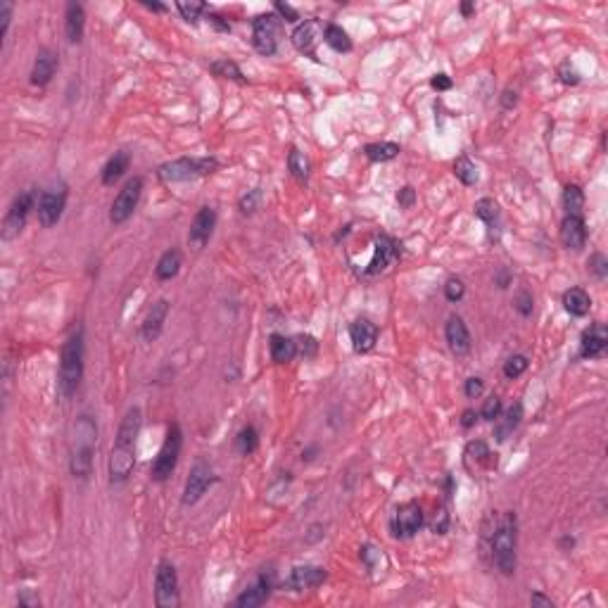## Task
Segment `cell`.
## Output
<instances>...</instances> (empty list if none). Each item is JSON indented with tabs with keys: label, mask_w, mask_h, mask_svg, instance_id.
<instances>
[{
	"label": "cell",
	"mask_w": 608,
	"mask_h": 608,
	"mask_svg": "<svg viewBox=\"0 0 608 608\" xmlns=\"http://www.w3.org/2000/svg\"><path fill=\"white\" fill-rule=\"evenodd\" d=\"M140 423H143V413H140L138 406L129 409L126 416H124L122 425H119V433L115 440V447H112L110 454V480L112 482H124L129 480L131 470L135 466V437L140 433Z\"/></svg>",
	"instance_id": "obj_1"
},
{
	"label": "cell",
	"mask_w": 608,
	"mask_h": 608,
	"mask_svg": "<svg viewBox=\"0 0 608 608\" xmlns=\"http://www.w3.org/2000/svg\"><path fill=\"white\" fill-rule=\"evenodd\" d=\"M516 542H518V523H516L513 511L499 518L492 530V561L502 575H513L516 573Z\"/></svg>",
	"instance_id": "obj_2"
},
{
	"label": "cell",
	"mask_w": 608,
	"mask_h": 608,
	"mask_svg": "<svg viewBox=\"0 0 608 608\" xmlns=\"http://www.w3.org/2000/svg\"><path fill=\"white\" fill-rule=\"evenodd\" d=\"M83 378V331H76L69 335V340L62 347L60 356V373H58V388L65 400H72L76 395L79 385Z\"/></svg>",
	"instance_id": "obj_3"
},
{
	"label": "cell",
	"mask_w": 608,
	"mask_h": 608,
	"mask_svg": "<svg viewBox=\"0 0 608 608\" xmlns=\"http://www.w3.org/2000/svg\"><path fill=\"white\" fill-rule=\"evenodd\" d=\"M95 423L88 416H81L74 428V447L69 457V470L74 478L86 480L93 468V445H95Z\"/></svg>",
	"instance_id": "obj_4"
},
{
	"label": "cell",
	"mask_w": 608,
	"mask_h": 608,
	"mask_svg": "<svg viewBox=\"0 0 608 608\" xmlns=\"http://www.w3.org/2000/svg\"><path fill=\"white\" fill-rule=\"evenodd\" d=\"M217 169V160L212 157H181V160L167 162L157 169V176L164 183H183V181H192L197 176H207Z\"/></svg>",
	"instance_id": "obj_5"
},
{
	"label": "cell",
	"mask_w": 608,
	"mask_h": 608,
	"mask_svg": "<svg viewBox=\"0 0 608 608\" xmlns=\"http://www.w3.org/2000/svg\"><path fill=\"white\" fill-rule=\"evenodd\" d=\"M181 442H183V435H181V428L179 425H169L167 430V440H164V445L160 449V454H157L155 463H152L150 468V475L152 480L157 482H164L169 478V475L174 473L176 463H179V454H181Z\"/></svg>",
	"instance_id": "obj_6"
},
{
	"label": "cell",
	"mask_w": 608,
	"mask_h": 608,
	"mask_svg": "<svg viewBox=\"0 0 608 608\" xmlns=\"http://www.w3.org/2000/svg\"><path fill=\"white\" fill-rule=\"evenodd\" d=\"M278 33H281V19L274 13L254 17L252 22V43L261 55H274L278 50Z\"/></svg>",
	"instance_id": "obj_7"
},
{
	"label": "cell",
	"mask_w": 608,
	"mask_h": 608,
	"mask_svg": "<svg viewBox=\"0 0 608 608\" xmlns=\"http://www.w3.org/2000/svg\"><path fill=\"white\" fill-rule=\"evenodd\" d=\"M155 601L160 608L179 606V575L169 561H160L155 573Z\"/></svg>",
	"instance_id": "obj_8"
},
{
	"label": "cell",
	"mask_w": 608,
	"mask_h": 608,
	"mask_svg": "<svg viewBox=\"0 0 608 608\" xmlns=\"http://www.w3.org/2000/svg\"><path fill=\"white\" fill-rule=\"evenodd\" d=\"M140 192H143V179H140V176L129 179L126 186L119 190V195L115 197V202H112V209H110V221H112V224H115V226L124 224V221H126L131 214L135 212L138 200H140Z\"/></svg>",
	"instance_id": "obj_9"
},
{
	"label": "cell",
	"mask_w": 608,
	"mask_h": 608,
	"mask_svg": "<svg viewBox=\"0 0 608 608\" xmlns=\"http://www.w3.org/2000/svg\"><path fill=\"white\" fill-rule=\"evenodd\" d=\"M397 257H400V243L390 236H378L376 238V247H373V257L366 266L361 269L363 278H373L378 274H383L390 264H395Z\"/></svg>",
	"instance_id": "obj_10"
},
{
	"label": "cell",
	"mask_w": 608,
	"mask_h": 608,
	"mask_svg": "<svg viewBox=\"0 0 608 608\" xmlns=\"http://www.w3.org/2000/svg\"><path fill=\"white\" fill-rule=\"evenodd\" d=\"M33 207V192L31 190H24L15 197L13 204H10L8 214H5V221H3V238L5 240H13L15 236H19L22 229L26 224V217H29Z\"/></svg>",
	"instance_id": "obj_11"
},
{
	"label": "cell",
	"mask_w": 608,
	"mask_h": 608,
	"mask_svg": "<svg viewBox=\"0 0 608 608\" xmlns=\"http://www.w3.org/2000/svg\"><path fill=\"white\" fill-rule=\"evenodd\" d=\"M214 473L212 468H209L204 461H197L195 466H192L188 480H186V487H183V507H192V504H197L202 499V494L209 490V487L214 485Z\"/></svg>",
	"instance_id": "obj_12"
},
{
	"label": "cell",
	"mask_w": 608,
	"mask_h": 608,
	"mask_svg": "<svg viewBox=\"0 0 608 608\" xmlns=\"http://www.w3.org/2000/svg\"><path fill=\"white\" fill-rule=\"evenodd\" d=\"M65 204H67V188H65V186H60V188L43 190L41 197H38V221H41L45 229L55 226L60 221L62 212H65Z\"/></svg>",
	"instance_id": "obj_13"
},
{
	"label": "cell",
	"mask_w": 608,
	"mask_h": 608,
	"mask_svg": "<svg viewBox=\"0 0 608 608\" xmlns=\"http://www.w3.org/2000/svg\"><path fill=\"white\" fill-rule=\"evenodd\" d=\"M420 525H423V511H420L416 502H406L395 511V518H392V532H395V537L400 539L413 537L420 530Z\"/></svg>",
	"instance_id": "obj_14"
},
{
	"label": "cell",
	"mask_w": 608,
	"mask_h": 608,
	"mask_svg": "<svg viewBox=\"0 0 608 608\" xmlns=\"http://www.w3.org/2000/svg\"><path fill=\"white\" fill-rule=\"evenodd\" d=\"M214 226H217V212H214L212 207H202L200 212L195 214V219H192V224H190V231H188L190 247L202 249L204 245H207L209 238H212Z\"/></svg>",
	"instance_id": "obj_15"
},
{
	"label": "cell",
	"mask_w": 608,
	"mask_h": 608,
	"mask_svg": "<svg viewBox=\"0 0 608 608\" xmlns=\"http://www.w3.org/2000/svg\"><path fill=\"white\" fill-rule=\"evenodd\" d=\"M326 580V570L321 566H297L290 570L286 580V587L290 592H304V589H314L323 584Z\"/></svg>",
	"instance_id": "obj_16"
},
{
	"label": "cell",
	"mask_w": 608,
	"mask_h": 608,
	"mask_svg": "<svg viewBox=\"0 0 608 608\" xmlns=\"http://www.w3.org/2000/svg\"><path fill=\"white\" fill-rule=\"evenodd\" d=\"M350 340H352L354 352L366 354V352H371L378 343V326L368 319H356L350 326Z\"/></svg>",
	"instance_id": "obj_17"
},
{
	"label": "cell",
	"mask_w": 608,
	"mask_h": 608,
	"mask_svg": "<svg viewBox=\"0 0 608 608\" xmlns=\"http://www.w3.org/2000/svg\"><path fill=\"white\" fill-rule=\"evenodd\" d=\"M608 347V331L604 323H594L582 333V343H580V354L584 359H596Z\"/></svg>",
	"instance_id": "obj_18"
},
{
	"label": "cell",
	"mask_w": 608,
	"mask_h": 608,
	"mask_svg": "<svg viewBox=\"0 0 608 608\" xmlns=\"http://www.w3.org/2000/svg\"><path fill=\"white\" fill-rule=\"evenodd\" d=\"M319 41H321V26L316 19H306L302 24H297V29L293 31V45L299 53L311 55V58H314Z\"/></svg>",
	"instance_id": "obj_19"
},
{
	"label": "cell",
	"mask_w": 608,
	"mask_h": 608,
	"mask_svg": "<svg viewBox=\"0 0 608 608\" xmlns=\"http://www.w3.org/2000/svg\"><path fill=\"white\" fill-rule=\"evenodd\" d=\"M561 243L568 249H582L584 243H587V224H584L582 217H570L566 214L564 224H561Z\"/></svg>",
	"instance_id": "obj_20"
},
{
	"label": "cell",
	"mask_w": 608,
	"mask_h": 608,
	"mask_svg": "<svg viewBox=\"0 0 608 608\" xmlns=\"http://www.w3.org/2000/svg\"><path fill=\"white\" fill-rule=\"evenodd\" d=\"M55 69H58V58H55L53 50L41 48L33 60V69H31V83L33 86H48L55 76Z\"/></svg>",
	"instance_id": "obj_21"
},
{
	"label": "cell",
	"mask_w": 608,
	"mask_h": 608,
	"mask_svg": "<svg viewBox=\"0 0 608 608\" xmlns=\"http://www.w3.org/2000/svg\"><path fill=\"white\" fill-rule=\"evenodd\" d=\"M445 338L449 343V350L454 354H466L470 350V333L466 328V323L461 316H449L447 326H445Z\"/></svg>",
	"instance_id": "obj_22"
},
{
	"label": "cell",
	"mask_w": 608,
	"mask_h": 608,
	"mask_svg": "<svg viewBox=\"0 0 608 608\" xmlns=\"http://www.w3.org/2000/svg\"><path fill=\"white\" fill-rule=\"evenodd\" d=\"M167 314H169L167 299H157V302L150 306V311H147V316L143 321V338L147 340V343H155V340L160 338L162 326H164V321H167Z\"/></svg>",
	"instance_id": "obj_23"
},
{
	"label": "cell",
	"mask_w": 608,
	"mask_h": 608,
	"mask_svg": "<svg viewBox=\"0 0 608 608\" xmlns=\"http://www.w3.org/2000/svg\"><path fill=\"white\" fill-rule=\"evenodd\" d=\"M271 596V580L266 575H261L252 587H247L245 592L236 599V606L240 608H254V606H261L266 604V599Z\"/></svg>",
	"instance_id": "obj_24"
},
{
	"label": "cell",
	"mask_w": 608,
	"mask_h": 608,
	"mask_svg": "<svg viewBox=\"0 0 608 608\" xmlns=\"http://www.w3.org/2000/svg\"><path fill=\"white\" fill-rule=\"evenodd\" d=\"M129 164H131V157L126 150H119L115 155L107 160V164L102 167V183L105 186H115L124 174L129 172Z\"/></svg>",
	"instance_id": "obj_25"
},
{
	"label": "cell",
	"mask_w": 608,
	"mask_h": 608,
	"mask_svg": "<svg viewBox=\"0 0 608 608\" xmlns=\"http://www.w3.org/2000/svg\"><path fill=\"white\" fill-rule=\"evenodd\" d=\"M269 352H271V359H274L276 363H288V361H293L295 354H297V343H295L293 338L274 333L269 338Z\"/></svg>",
	"instance_id": "obj_26"
},
{
	"label": "cell",
	"mask_w": 608,
	"mask_h": 608,
	"mask_svg": "<svg viewBox=\"0 0 608 608\" xmlns=\"http://www.w3.org/2000/svg\"><path fill=\"white\" fill-rule=\"evenodd\" d=\"M67 38L69 43H79L83 38V26H86V13H83V5L79 3H69L67 5Z\"/></svg>",
	"instance_id": "obj_27"
},
{
	"label": "cell",
	"mask_w": 608,
	"mask_h": 608,
	"mask_svg": "<svg viewBox=\"0 0 608 608\" xmlns=\"http://www.w3.org/2000/svg\"><path fill=\"white\" fill-rule=\"evenodd\" d=\"M520 418H523V406L518 404V402H516V404L511 406L502 418H499L497 428H494V437H497V442H507L509 437H511V433H513V430L518 428Z\"/></svg>",
	"instance_id": "obj_28"
},
{
	"label": "cell",
	"mask_w": 608,
	"mask_h": 608,
	"mask_svg": "<svg viewBox=\"0 0 608 608\" xmlns=\"http://www.w3.org/2000/svg\"><path fill=\"white\" fill-rule=\"evenodd\" d=\"M564 306L570 316H584L589 311V306H592V299H589V295L582 288H570L564 295Z\"/></svg>",
	"instance_id": "obj_29"
},
{
	"label": "cell",
	"mask_w": 608,
	"mask_h": 608,
	"mask_svg": "<svg viewBox=\"0 0 608 608\" xmlns=\"http://www.w3.org/2000/svg\"><path fill=\"white\" fill-rule=\"evenodd\" d=\"M181 264H183V257H181L179 249H167L160 257V261H157V278L160 281H172L181 271Z\"/></svg>",
	"instance_id": "obj_30"
},
{
	"label": "cell",
	"mask_w": 608,
	"mask_h": 608,
	"mask_svg": "<svg viewBox=\"0 0 608 608\" xmlns=\"http://www.w3.org/2000/svg\"><path fill=\"white\" fill-rule=\"evenodd\" d=\"M323 41H326L335 53H350L352 50V41L347 36V31L338 24H328L326 31H323Z\"/></svg>",
	"instance_id": "obj_31"
},
{
	"label": "cell",
	"mask_w": 608,
	"mask_h": 608,
	"mask_svg": "<svg viewBox=\"0 0 608 608\" xmlns=\"http://www.w3.org/2000/svg\"><path fill=\"white\" fill-rule=\"evenodd\" d=\"M363 155L368 157L371 162H390L400 155V145L397 143H368L363 147Z\"/></svg>",
	"instance_id": "obj_32"
},
{
	"label": "cell",
	"mask_w": 608,
	"mask_h": 608,
	"mask_svg": "<svg viewBox=\"0 0 608 608\" xmlns=\"http://www.w3.org/2000/svg\"><path fill=\"white\" fill-rule=\"evenodd\" d=\"M475 217L485 221V226L490 231L499 229V207H497V202L490 200V197H482V200L475 202Z\"/></svg>",
	"instance_id": "obj_33"
},
{
	"label": "cell",
	"mask_w": 608,
	"mask_h": 608,
	"mask_svg": "<svg viewBox=\"0 0 608 608\" xmlns=\"http://www.w3.org/2000/svg\"><path fill=\"white\" fill-rule=\"evenodd\" d=\"M564 207H566V214L570 217H582V209H584V192L580 186H566L564 190Z\"/></svg>",
	"instance_id": "obj_34"
},
{
	"label": "cell",
	"mask_w": 608,
	"mask_h": 608,
	"mask_svg": "<svg viewBox=\"0 0 608 608\" xmlns=\"http://www.w3.org/2000/svg\"><path fill=\"white\" fill-rule=\"evenodd\" d=\"M463 457H466V463L473 461V459H475V463H485V466L497 463V459H492L490 447H487L482 440L468 442V447H466V454H463Z\"/></svg>",
	"instance_id": "obj_35"
},
{
	"label": "cell",
	"mask_w": 608,
	"mask_h": 608,
	"mask_svg": "<svg viewBox=\"0 0 608 608\" xmlns=\"http://www.w3.org/2000/svg\"><path fill=\"white\" fill-rule=\"evenodd\" d=\"M454 174H457V179L461 181L463 186L478 183V167H475L468 157H459V160L454 162Z\"/></svg>",
	"instance_id": "obj_36"
},
{
	"label": "cell",
	"mask_w": 608,
	"mask_h": 608,
	"mask_svg": "<svg viewBox=\"0 0 608 608\" xmlns=\"http://www.w3.org/2000/svg\"><path fill=\"white\" fill-rule=\"evenodd\" d=\"M288 169L290 174L295 176L297 181H306V176H309V162H306L304 152H299L297 147H293L288 155Z\"/></svg>",
	"instance_id": "obj_37"
},
{
	"label": "cell",
	"mask_w": 608,
	"mask_h": 608,
	"mask_svg": "<svg viewBox=\"0 0 608 608\" xmlns=\"http://www.w3.org/2000/svg\"><path fill=\"white\" fill-rule=\"evenodd\" d=\"M209 69H212L221 79H233V81H238V83H245L240 67H238L236 62H231V60H217V62H212V65H209Z\"/></svg>",
	"instance_id": "obj_38"
},
{
	"label": "cell",
	"mask_w": 608,
	"mask_h": 608,
	"mask_svg": "<svg viewBox=\"0 0 608 608\" xmlns=\"http://www.w3.org/2000/svg\"><path fill=\"white\" fill-rule=\"evenodd\" d=\"M238 452L240 454H252L254 449H257L259 445V437H257V430L252 428V425H247V428H243L240 433H238Z\"/></svg>",
	"instance_id": "obj_39"
},
{
	"label": "cell",
	"mask_w": 608,
	"mask_h": 608,
	"mask_svg": "<svg viewBox=\"0 0 608 608\" xmlns=\"http://www.w3.org/2000/svg\"><path fill=\"white\" fill-rule=\"evenodd\" d=\"M176 10L183 15V19L197 22L202 13H209V5L207 3H179V5H176Z\"/></svg>",
	"instance_id": "obj_40"
},
{
	"label": "cell",
	"mask_w": 608,
	"mask_h": 608,
	"mask_svg": "<svg viewBox=\"0 0 608 608\" xmlns=\"http://www.w3.org/2000/svg\"><path fill=\"white\" fill-rule=\"evenodd\" d=\"M525 368H527V356L525 354H513L507 363H504V376H507V378H518L520 373H525Z\"/></svg>",
	"instance_id": "obj_41"
},
{
	"label": "cell",
	"mask_w": 608,
	"mask_h": 608,
	"mask_svg": "<svg viewBox=\"0 0 608 608\" xmlns=\"http://www.w3.org/2000/svg\"><path fill=\"white\" fill-rule=\"evenodd\" d=\"M463 293H466V286H463L461 278H449L447 286H445V295H447L449 302H459V299L463 297Z\"/></svg>",
	"instance_id": "obj_42"
},
{
	"label": "cell",
	"mask_w": 608,
	"mask_h": 608,
	"mask_svg": "<svg viewBox=\"0 0 608 608\" xmlns=\"http://www.w3.org/2000/svg\"><path fill=\"white\" fill-rule=\"evenodd\" d=\"M499 413H502V400L492 395L490 400L485 402V406H482L480 416L485 420H494V418H499Z\"/></svg>",
	"instance_id": "obj_43"
},
{
	"label": "cell",
	"mask_w": 608,
	"mask_h": 608,
	"mask_svg": "<svg viewBox=\"0 0 608 608\" xmlns=\"http://www.w3.org/2000/svg\"><path fill=\"white\" fill-rule=\"evenodd\" d=\"M516 309H518L520 316H530L532 314V295L527 290H520L516 295Z\"/></svg>",
	"instance_id": "obj_44"
},
{
	"label": "cell",
	"mask_w": 608,
	"mask_h": 608,
	"mask_svg": "<svg viewBox=\"0 0 608 608\" xmlns=\"http://www.w3.org/2000/svg\"><path fill=\"white\" fill-rule=\"evenodd\" d=\"M589 269L594 271L596 278H606L608 276V259L604 257V254H594V257L589 259Z\"/></svg>",
	"instance_id": "obj_45"
},
{
	"label": "cell",
	"mask_w": 608,
	"mask_h": 608,
	"mask_svg": "<svg viewBox=\"0 0 608 608\" xmlns=\"http://www.w3.org/2000/svg\"><path fill=\"white\" fill-rule=\"evenodd\" d=\"M0 19H3V24H0V36H8V29H10V19H13V3H0Z\"/></svg>",
	"instance_id": "obj_46"
},
{
	"label": "cell",
	"mask_w": 608,
	"mask_h": 608,
	"mask_svg": "<svg viewBox=\"0 0 608 608\" xmlns=\"http://www.w3.org/2000/svg\"><path fill=\"white\" fill-rule=\"evenodd\" d=\"M397 202H400V207L411 209L413 202H416V190H413L411 186H404V188L397 192Z\"/></svg>",
	"instance_id": "obj_47"
},
{
	"label": "cell",
	"mask_w": 608,
	"mask_h": 608,
	"mask_svg": "<svg viewBox=\"0 0 608 608\" xmlns=\"http://www.w3.org/2000/svg\"><path fill=\"white\" fill-rule=\"evenodd\" d=\"M447 527H449V513H447V509H440L433 518V532L435 535H445Z\"/></svg>",
	"instance_id": "obj_48"
},
{
	"label": "cell",
	"mask_w": 608,
	"mask_h": 608,
	"mask_svg": "<svg viewBox=\"0 0 608 608\" xmlns=\"http://www.w3.org/2000/svg\"><path fill=\"white\" fill-rule=\"evenodd\" d=\"M561 81L568 83V86H575V83H580V74H577L575 67H570V62L561 65Z\"/></svg>",
	"instance_id": "obj_49"
},
{
	"label": "cell",
	"mask_w": 608,
	"mask_h": 608,
	"mask_svg": "<svg viewBox=\"0 0 608 608\" xmlns=\"http://www.w3.org/2000/svg\"><path fill=\"white\" fill-rule=\"evenodd\" d=\"M482 390H485V385H482L480 378H468V380H466V397L475 400V397L482 395Z\"/></svg>",
	"instance_id": "obj_50"
},
{
	"label": "cell",
	"mask_w": 608,
	"mask_h": 608,
	"mask_svg": "<svg viewBox=\"0 0 608 608\" xmlns=\"http://www.w3.org/2000/svg\"><path fill=\"white\" fill-rule=\"evenodd\" d=\"M259 197H261V195H259V190H249V195H245V197H243V200H240V209H243V212H245V214H247V212H254V209H257Z\"/></svg>",
	"instance_id": "obj_51"
},
{
	"label": "cell",
	"mask_w": 608,
	"mask_h": 608,
	"mask_svg": "<svg viewBox=\"0 0 608 608\" xmlns=\"http://www.w3.org/2000/svg\"><path fill=\"white\" fill-rule=\"evenodd\" d=\"M274 8H276V13H278V15L286 17V22H297V19H299L297 10H293V8H290V5H286V3H276Z\"/></svg>",
	"instance_id": "obj_52"
},
{
	"label": "cell",
	"mask_w": 608,
	"mask_h": 608,
	"mask_svg": "<svg viewBox=\"0 0 608 608\" xmlns=\"http://www.w3.org/2000/svg\"><path fill=\"white\" fill-rule=\"evenodd\" d=\"M430 86L435 90H449L452 88V79H449L447 74H435V76L430 79Z\"/></svg>",
	"instance_id": "obj_53"
},
{
	"label": "cell",
	"mask_w": 608,
	"mask_h": 608,
	"mask_svg": "<svg viewBox=\"0 0 608 608\" xmlns=\"http://www.w3.org/2000/svg\"><path fill=\"white\" fill-rule=\"evenodd\" d=\"M299 350H302V354H314L316 352V340L314 338H309V335H302V338H299Z\"/></svg>",
	"instance_id": "obj_54"
},
{
	"label": "cell",
	"mask_w": 608,
	"mask_h": 608,
	"mask_svg": "<svg viewBox=\"0 0 608 608\" xmlns=\"http://www.w3.org/2000/svg\"><path fill=\"white\" fill-rule=\"evenodd\" d=\"M475 418H478V416H475L473 409H466V411H463V418H461V425H463V428H473V425H475Z\"/></svg>",
	"instance_id": "obj_55"
},
{
	"label": "cell",
	"mask_w": 608,
	"mask_h": 608,
	"mask_svg": "<svg viewBox=\"0 0 608 608\" xmlns=\"http://www.w3.org/2000/svg\"><path fill=\"white\" fill-rule=\"evenodd\" d=\"M207 19L212 22V24L217 26V29H221V31H229V29H231V26H229V22H221V17H219V15H212V13H209V17H207Z\"/></svg>",
	"instance_id": "obj_56"
},
{
	"label": "cell",
	"mask_w": 608,
	"mask_h": 608,
	"mask_svg": "<svg viewBox=\"0 0 608 608\" xmlns=\"http://www.w3.org/2000/svg\"><path fill=\"white\" fill-rule=\"evenodd\" d=\"M516 93H511V90H504V98H502V102H504V107H507V110H511V107L516 105Z\"/></svg>",
	"instance_id": "obj_57"
},
{
	"label": "cell",
	"mask_w": 608,
	"mask_h": 608,
	"mask_svg": "<svg viewBox=\"0 0 608 608\" xmlns=\"http://www.w3.org/2000/svg\"><path fill=\"white\" fill-rule=\"evenodd\" d=\"M532 606H547V608H551L554 604H551V599H544L542 594H532Z\"/></svg>",
	"instance_id": "obj_58"
},
{
	"label": "cell",
	"mask_w": 608,
	"mask_h": 608,
	"mask_svg": "<svg viewBox=\"0 0 608 608\" xmlns=\"http://www.w3.org/2000/svg\"><path fill=\"white\" fill-rule=\"evenodd\" d=\"M145 8H147V10H155V13H164V10H167V8H164V5H160V3H145Z\"/></svg>",
	"instance_id": "obj_59"
},
{
	"label": "cell",
	"mask_w": 608,
	"mask_h": 608,
	"mask_svg": "<svg viewBox=\"0 0 608 608\" xmlns=\"http://www.w3.org/2000/svg\"><path fill=\"white\" fill-rule=\"evenodd\" d=\"M473 10H475V5H473V3H463V5H461V13H463L466 17L473 13Z\"/></svg>",
	"instance_id": "obj_60"
}]
</instances>
